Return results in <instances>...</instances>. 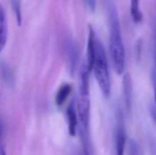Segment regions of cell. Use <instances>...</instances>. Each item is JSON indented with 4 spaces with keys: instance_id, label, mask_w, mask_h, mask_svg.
<instances>
[{
    "instance_id": "3957f363",
    "label": "cell",
    "mask_w": 156,
    "mask_h": 155,
    "mask_svg": "<svg viewBox=\"0 0 156 155\" xmlns=\"http://www.w3.org/2000/svg\"><path fill=\"white\" fill-rule=\"evenodd\" d=\"M125 146H126V134L123 123V116L122 113L119 112L117 129L115 133V155H124Z\"/></svg>"
},
{
    "instance_id": "9c48e42d",
    "label": "cell",
    "mask_w": 156,
    "mask_h": 155,
    "mask_svg": "<svg viewBox=\"0 0 156 155\" xmlns=\"http://www.w3.org/2000/svg\"><path fill=\"white\" fill-rule=\"evenodd\" d=\"M6 41H8V26L6 21H3L0 23V53L5 47Z\"/></svg>"
},
{
    "instance_id": "52a82bcc",
    "label": "cell",
    "mask_w": 156,
    "mask_h": 155,
    "mask_svg": "<svg viewBox=\"0 0 156 155\" xmlns=\"http://www.w3.org/2000/svg\"><path fill=\"white\" fill-rule=\"evenodd\" d=\"M129 11H131V16L134 23H139L142 20V13L139 10V2L131 1V3H129Z\"/></svg>"
},
{
    "instance_id": "277c9868",
    "label": "cell",
    "mask_w": 156,
    "mask_h": 155,
    "mask_svg": "<svg viewBox=\"0 0 156 155\" xmlns=\"http://www.w3.org/2000/svg\"><path fill=\"white\" fill-rule=\"evenodd\" d=\"M123 102L124 107L127 113H131L132 110V97H133V88H132V80L129 73L123 76Z\"/></svg>"
},
{
    "instance_id": "30bf717a",
    "label": "cell",
    "mask_w": 156,
    "mask_h": 155,
    "mask_svg": "<svg viewBox=\"0 0 156 155\" xmlns=\"http://www.w3.org/2000/svg\"><path fill=\"white\" fill-rule=\"evenodd\" d=\"M11 5L13 8V11L15 13V17H16V21L18 27L21 25V2L20 1H11Z\"/></svg>"
},
{
    "instance_id": "2e32d148",
    "label": "cell",
    "mask_w": 156,
    "mask_h": 155,
    "mask_svg": "<svg viewBox=\"0 0 156 155\" xmlns=\"http://www.w3.org/2000/svg\"><path fill=\"white\" fill-rule=\"evenodd\" d=\"M81 155H84V154H81Z\"/></svg>"
},
{
    "instance_id": "9a60e30c",
    "label": "cell",
    "mask_w": 156,
    "mask_h": 155,
    "mask_svg": "<svg viewBox=\"0 0 156 155\" xmlns=\"http://www.w3.org/2000/svg\"><path fill=\"white\" fill-rule=\"evenodd\" d=\"M1 155H5V153H4V151H1Z\"/></svg>"
},
{
    "instance_id": "7c38bea8",
    "label": "cell",
    "mask_w": 156,
    "mask_h": 155,
    "mask_svg": "<svg viewBox=\"0 0 156 155\" xmlns=\"http://www.w3.org/2000/svg\"><path fill=\"white\" fill-rule=\"evenodd\" d=\"M85 3H86V5L88 6L91 11H94V8H96V1H86Z\"/></svg>"
},
{
    "instance_id": "7a4b0ae2",
    "label": "cell",
    "mask_w": 156,
    "mask_h": 155,
    "mask_svg": "<svg viewBox=\"0 0 156 155\" xmlns=\"http://www.w3.org/2000/svg\"><path fill=\"white\" fill-rule=\"evenodd\" d=\"M91 70L94 71V78L105 98H109L112 90L111 76H109L108 63H107L106 53H105L104 46L99 39L96 38L94 41V62Z\"/></svg>"
},
{
    "instance_id": "5b68a950",
    "label": "cell",
    "mask_w": 156,
    "mask_h": 155,
    "mask_svg": "<svg viewBox=\"0 0 156 155\" xmlns=\"http://www.w3.org/2000/svg\"><path fill=\"white\" fill-rule=\"evenodd\" d=\"M67 119H68V132L70 136H76V131H78L79 120L76 115V110L74 107L73 103H70L67 108Z\"/></svg>"
},
{
    "instance_id": "8992f818",
    "label": "cell",
    "mask_w": 156,
    "mask_h": 155,
    "mask_svg": "<svg viewBox=\"0 0 156 155\" xmlns=\"http://www.w3.org/2000/svg\"><path fill=\"white\" fill-rule=\"evenodd\" d=\"M72 90V86L68 83H65L62 86L58 88V93L55 96V103L58 105H63L65 103V101L67 100V98L69 97L70 93Z\"/></svg>"
},
{
    "instance_id": "5bb4252c",
    "label": "cell",
    "mask_w": 156,
    "mask_h": 155,
    "mask_svg": "<svg viewBox=\"0 0 156 155\" xmlns=\"http://www.w3.org/2000/svg\"><path fill=\"white\" fill-rule=\"evenodd\" d=\"M154 58H155V76H156V41H155V55H154Z\"/></svg>"
},
{
    "instance_id": "6da1fadb",
    "label": "cell",
    "mask_w": 156,
    "mask_h": 155,
    "mask_svg": "<svg viewBox=\"0 0 156 155\" xmlns=\"http://www.w3.org/2000/svg\"><path fill=\"white\" fill-rule=\"evenodd\" d=\"M108 19H109V52L114 68L118 75L124 72L125 67V50L120 30V23L118 12L114 2H109Z\"/></svg>"
},
{
    "instance_id": "8fae6325",
    "label": "cell",
    "mask_w": 156,
    "mask_h": 155,
    "mask_svg": "<svg viewBox=\"0 0 156 155\" xmlns=\"http://www.w3.org/2000/svg\"><path fill=\"white\" fill-rule=\"evenodd\" d=\"M3 21H5V13H4L2 5L0 4V23H3Z\"/></svg>"
},
{
    "instance_id": "4fadbf2b",
    "label": "cell",
    "mask_w": 156,
    "mask_h": 155,
    "mask_svg": "<svg viewBox=\"0 0 156 155\" xmlns=\"http://www.w3.org/2000/svg\"><path fill=\"white\" fill-rule=\"evenodd\" d=\"M150 114H151V116H152L153 120H154V121L156 122V105H154V106H152V107H151Z\"/></svg>"
},
{
    "instance_id": "ba28073f",
    "label": "cell",
    "mask_w": 156,
    "mask_h": 155,
    "mask_svg": "<svg viewBox=\"0 0 156 155\" xmlns=\"http://www.w3.org/2000/svg\"><path fill=\"white\" fill-rule=\"evenodd\" d=\"M125 151H126V155H141L139 145H138L137 141L133 138L126 139Z\"/></svg>"
}]
</instances>
